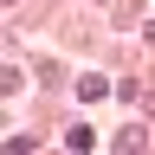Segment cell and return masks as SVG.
Returning <instances> with one entry per match:
<instances>
[{
    "label": "cell",
    "instance_id": "cell-1",
    "mask_svg": "<svg viewBox=\"0 0 155 155\" xmlns=\"http://www.w3.org/2000/svg\"><path fill=\"white\" fill-rule=\"evenodd\" d=\"M78 97H84V104H97V97H110V84H104V78H78Z\"/></svg>",
    "mask_w": 155,
    "mask_h": 155
}]
</instances>
